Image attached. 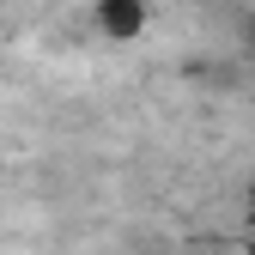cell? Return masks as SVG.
I'll use <instances>...</instances> for the list:
<instances>
[{"mask_svg": "<svg viewBox=\"0 0 255 255\" xmlns=\"http://www.w3.org/2000/svg\"><path fill=\"white\" fill-rule=\"evenodd\" d=\"M98 30L116 37V43L140 37L146 30V0H98Z\"/></svg>", "mask_w": 255, "mask_h": 255, "instance_id": "cell-1", "label": "cell"}, {"mask_svg": "<svg viewBox=\"0 0 255 255\" xmlns=\"http://www.w3.org/2000/svg\"><path fill=\"white\" fill-rule=\"evenodd\" d=\"M243 37H249V49H255V18H249V24H243Z\"/></svg>", "mask_w": 255, "mask_h": 255, "instance_id": "cell-2", "label": "cell"}, {"mask_svg": "<svg viewBox=\"0 0 255 255\" xmlns=\"http://www.w3.org/2000/svg\"><path fill=\"white\" fill-rule=\"evenodd\" d=\"M249 201H255V182H249Z\"/></svg>", "mask_w": 255, "mask_h": 255, "instance_id": "cell-3", "label": "cell"}]
</instances>
